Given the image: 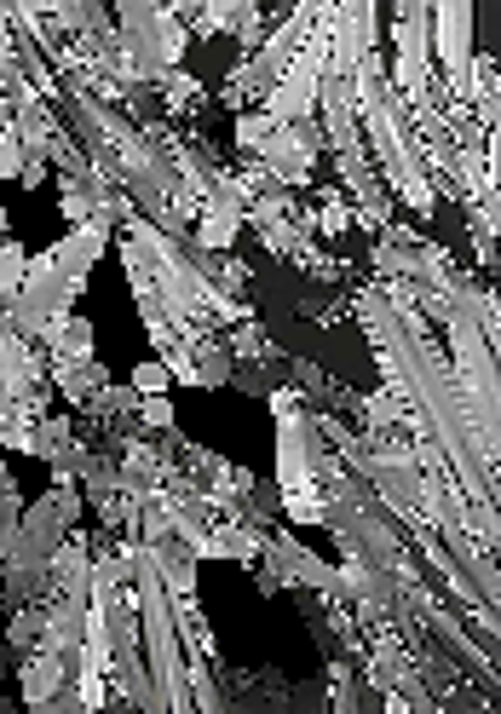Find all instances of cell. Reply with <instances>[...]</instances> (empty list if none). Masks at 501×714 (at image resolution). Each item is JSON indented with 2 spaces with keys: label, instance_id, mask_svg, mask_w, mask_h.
Segmentation results:
<instances>
[{
  "label": "cell",
  "instance_id": "6da1fadb",
  "mask_svg": "<svg viewBox=\"0 0 501 714\" xmlns=\"http://www.w3.org/2000/svg\"><path fill=\"white\" fill-rule=\"evenodd\" d=\"M433 23H438V35H427L438 46V58L449 69V82H467V69H472V7H461V0H449V7H433Z\"/></svg>",
  "mask_w": 501,
  "mask_h": 714
},
{
  "label": "cell",
  "instance_id": "7a4b0ae2",
  "mask_svg": "<svg viewBox=\"0 0 501 714\" xmlns=\"http://www.w3.org/2000/svg\"><path fill=\"white\" fill-rule=\"evenodd\" d=\"M64 651H53V646H35V657L23 662V703L30 708H53V697L64 692Z\"/></svg>",
  "mask_w": 501,
  "mask_h": 714
},
{
  "label": "cell",
  "instance_id": "3957f363",
  "mask_svg": "<svg viewBox=\"0 0 501 714\" xmlns=\"http://www.w3.org/2000/svg\"><path fill=\"white\" fill-rule=\"evenodd\" d=\"M105 237H110V219H81L75 225V231L64 237V242H53V253H58V266L69 271V277H87V266L98 260V253H105Z\"/></svg>",
  "mask_w": 501,
  "mask_h": 714
},
{
  "label": "cell",
  "instance_id": "277c9868",
  "mask_svg": "<svg viewBox=\"0 0 501 714\" xmlns=\"http://www.w3.org/2000/svg\"><path fill=\"white\" fill-rule=\"evenodd\" d=\"M46 582H53L58 594H87V582H92V553L81 536H69V542L46 559Z\"/></svg>",
  "mask_w": 501,
  "mask_h": 714
},
{
  "label": "cell",
  "instance_id": "5b68a950",
  "mask_svg": "<svg viewBox=\"0 0 501 714\" xmlns=\"http://www.w3.org/2000/svg\"><path fill=\"white\" fill-rule=\"evenodd\" d=\"M150 565H156V576H162L167 594H190V588H196V553H190L185 542H173V536L150 548Z\"/></svg>",
  "mask_w": 501,
  "mask_h": 714
},
{
  "label": "cell",
  "instance_id": "8992f818",
  "mask_svg": "<svg viewBox=\"0 0 501 714\" xmlns=\"http://www.w3.org/2000/svg\"><path fill=\"white\" fill-rule=\"evenodd\" d=\"M105 364L98 357H81V364H53V387L69 398V403H87V398H98L105 392Z\"/></svg>",
  "mask_w": 501,
  "mask_h": 714
},
{
  "label": "cell",
  "instance_id": "52a82bcc",
  "mask_svg": "<svg viewBox=\"0 0 501 714\" xmlns=\"http://www.w3.org/2000/svg\"><path fill=\"white\" fill-rule=\"evenodd\" d=\"M260 553H265V542H260V530H248V524H219L208 536V559H242V565H254Z\"/></svg>",
  "mask_w": 501,
  "mask_h": 714
},
{
  "label": "cell",
  "instance_id": "ba28073f",
  "mask_svg": "<svg viewBox=\"0 0 501 714\" xmlns=\"http://www.w3.org/2000/svg\"><path fill=\"white\" fill-rule=\"evenodd\" d=\"M392 185H397V196H404L421 219H433V178H427V167H421L415 156H404L392 167Z\"/></svg>",
  "mask_w": 501,
  "mask_h": 714
},
{
  "label": "cell",
  "instance_id": "9c48e42d",
  "mask_svg": "<svg viewBox=\"0 0 501 714\" xmlns=\"http://www.w3.org/2000/svg\"><path fill=\"white\" fill-rule=\"evenodd\" d=\"M283 513L294 524H323L329 519V501H323V490L312 478H299V484H283Z\"/></svg>",
  "mask_w": 501,
  "mask_h": 714
},
{
  "label": "cell",
  "instance_id": "30bf717a",
  "mask_svg": "<svg viewBox=\"0 0 501 714\" xmlns=\"http://www.w3.org/2000/svg\"><path fill=\"white\" fill-rule=\"evenodd\" d=\"M196 219H203V225H196V242H203V248H231L237 231H242V214L219 208V202H203V214H196Z\"/></svg>",
  "mask_w": 501,
  "mask_h": 714
},
{
  "label": "cell",
  "instance_id": "8fae6325",
  "mask_svg": "<svg viewBox=\"0 0 501 714\" xmlns=\"http://www.w3.org/2000/svg\"><path fill=\"white\" fill-rule=\"evenodd\" d=\"M374 266L392 277H410V271H421V242H410L404 231H386L381 248H374Z\"/></svg>",
  "mask_w": 501,
  "mask_h": 714
},
{
  "label": "cell",
  "instance_id": "7c38bea8",
  "mask_svg": "<svg viewBox=\"0 0 501 714\" xmlns=\"http://www.w3.org/2000/svg\"><path fill=\"white\" fill-rule=\"evenodd\" d=\"M358 312H363V328H369V340H381V346H397V328H392V305L381 289H369L358 294Z\"/></svg>",
  "mask_w": 501,
  "mask_h": 714
},
{
  "label": "cell",
  "instance_id": "4fadbf2b",
  "mask_svg": "<svg viewBox=\"0 0 501 714\" xmlns=\"http://www.w3.org/2000/svg\"><path fill=\"white\" fill-rule=\"evenodd\" d=\"M271 139H277V121H271L265 110H248V116H237V144H242V150H254V156H265Z\"/></svg>",
  "mask_w": 501,
  "mask_h": 714
},
{
  "label": "cell",
  "instance_id": "5bb4252c",
  "mask_svg": "<svg viewBox=\"0 0 501 714\" xmlns=\"http://www.w3.org/2000/svg\"><path fill=\"white\" fill-rule=\"evenodd\" d=\"M7 640H12L18 651H35V646L46 640V610H41V605H23V610H18V623H12V634H7Z\"/></svg>",
  "mask_w": 501,
  "mask_h": 714
},
{
  "label": "cell",
  "instance_id": "9a60e30c",
  "mask_svg": "<svg viewBox=\"0 0 501 714\" xmlns=\"http://www.w3.org/2000/svg\"><path fill=\"white\" fill-rule=\"evenodd\" d=\"M196 380H203V387H225V380H231V357L203 340L196 346Z\"/></svg>",
  "mask_w": 501,
  "mask_h": 714
},
{
  "label": "cell",
  "instance_id": "2e32d148",
  "mask_svg": "<svg viewBox=\"0 0 501 714\" xmlns=\"http://www.w3.org/2000/svg\"><path fill=\"white\" fill-rule=\"evenodd\" d=\"M23 271H30V260H23V248L7 237V242H0V294H12V300H18Z\"/></svg>",
  "mask_w": 501,
  "mask_h": 714
},
{
  "label": "cell",
  "instance_id": "e0dca14e",
  "mask_svg": "<svg viewBox=\"0 0 501 714\" xmlns=\"http://www.w3.org/2000/svg\"><path fill=\"white\" fill-rule=\"evenodd\" d=\"M167 380H173V369L162 364V357H144V364L133 369V392L139 398H156V392H167Z\"/></svg>",
  "mask_w": 501,
  "mask_h": 714
},
{
  "label": "cell",
  "instance_id": "ac0fdd59",
  "mask_svg": "<svg viewBox=\"0 0 501 714\" xmlns=\"http://www.w3.org/2000/svg\"><path fill=\"white\" fill-rule=\"evenodd\" d=\"M346 225H352V202H346V196H323V208H317V231H323V237H340Z\"/></svg>",
  "mask_w": 501,
  "mask_h": 714
},
{
  "label": "cell",
  "instance_id": "d6986e66",
  "mask_svg": "<svg viewBox=\"0 0 501 714\" xmlns=\"http://www.w3.org/2000/svg\"><path fill=\"white\" fill-rule=\"evenodd\" d=\"M162 93H167V105H173V110H185V105H196V98H203L196 75H185V69H167V75H162Z\"/></svg>",
  "mask_w": 501,
  "mask_h": 714
},
{
  "label": "cell",
  "instance_id": "ffe728a7",
  "mask_svg": "<svg viewBox=\"0 0 501 714\" xmlns=\"http://www.w3.org/2000/svg\"><path fill=\"white\" fill-rule=\"evenodd\" d=\"M121 478H128V490L150 484V478H156V455H150L144 444H133V450H128V462H121Z\"/></svg>",
  "mask_w": 501,
  "mask_h": 714
},
{
  "label": "cell",
  "instance_id": "44dd1931",
  "mask_svg": "<svg viewBox=\"0 0 501 714\" xmlns=\"http://www.w3.org/2000/svg\"><path fill=\"white\" fill-rule=\"evenodd\" d=\"M335 582H340L346 594H358V599H369V594H374V571H369V565H358V559H346V565L335 571Z\"/></svg>",
  "mask_w": 501,
  "mask_h": 714
},
{
  "label": "cell",
  "instance_id": "7402d4cb",
  "mask_svg": "<svg viewBox=\"0 0 501 714\" xmlns=\"http://www.w3.org/2000/svg\"><path fill=\"white\" fill-rule=\"evenodd\" d=\"M23 173V144L18 133H0V178H18Z\"/></svg>",
  "mask_w": 501,
  "mask_h": 714
},
{
  "label": "cell",
  "instance_id": "603a6c76",
  "mask_svg": "<svg viewBox=\"0 0 501 714\" xmlns=\"http://www.w3.org/2000/svg\"><path fill=\"white\" fill-rule=\"evenodd\" d=\"M139 415L150 421V426H173V403L156 392V398H139Z\"/></svg>",
  "mask_w": 501,
  "mask_h": 714
},
{
  "label": "cell",
  "instance_id": "cb8c5ba5",
  "mask_svg": "<svg viewBox=\"0 0 501 714\" xmlns=\"http://www.w3.org/2000/svg\"><path fill=\"white\" fill-rule=\"evenodd\" d=\"M271 415H277V421H288V415H299V392H271Z\"/></svg>",
  "mask_w": 501,
  "mask_h": 714
},
{
  "label": "cell",
  "instance_id": "d4e9b609",
  "mask_svg": "<svg viewBox=\"0 0 501 714\" xmlns=\"http://www.w3.org/2000/svg\"><path fill=\"white\" fill-rule=\"evenodd\" d=\"M12 116H18V110H12V98L0 93V133H12Z\"/></svg>",
  "mask_w": 501,
  "mask_h": 714
},
{
  "label": "cell",
  "instance_id": "484cf974",
  "mask_svg": "<svg viewBox=\"0 0 501 714\" xmlns=\"http://www.w3.org/2000/svg\"><path fill=\"white\" fill-rule=\"evenodd\" d=\"M0 242H7V208H0Z\"/></svg>",
  "mask_w": 501,
  "mask_h": 714
},
{
  "label": "cell",
  "instance_id": "4316f807",
  "mask_svg": "<svg viewBox=\"0 0 501 714\" xmlns=\"http://www.w3.org/2000/svg\"><path fill=\"white\" fill-rule=\"evenodd\" d=\"M0 478H7V462H0Z\"/></svg>",
  "mask_w": 501,
  "mask_h": 714
}]
</instances>
